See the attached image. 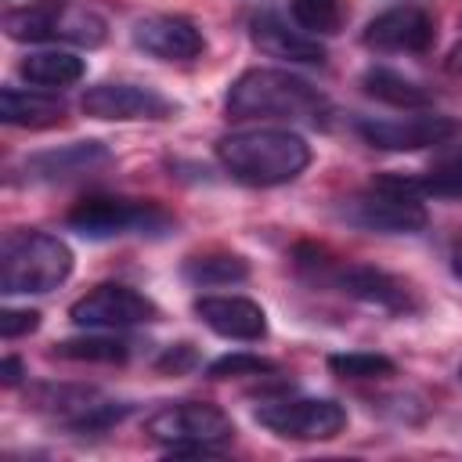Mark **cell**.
Listing matches in <instances>:
<instances>
[{"label":"cell","mask_w":462,"mask_h":462,"mask_svg":"<svg viewBox=\"0 0 462 462\" xmlns=\"http://www.w3.org/2000/svg\"><path fill=\"white\" fill-rule=\"evenodd\" d=\"M195 314L209 332L235 343H260L267 336V314L249 296H199Z\"/></svg>","instance_id":"17"},{"label":"cell","mask_w":462,"mask_h":462,"mask_svg":"<svg viewBox=\"0 0 462 462\" xmlns=\"http://www.w3.org/2000/svg\"><path fill=\"white\" fill-rule=\"evenodd\" d=\"M112 155L101 141H72L61 148H47L25 159V177L29 180H43V184H61V180H76L83 173H94L101 166H108Z\"/></svg>","instance_id":"18"},{"label":"cell","mask_w":462,"mask_h":462,"mask_svg":"<svg viewBox=\"0 0 462 462\" xmlns=\"http://www.w3.org/2000/svg\"><path fill=\"white\" fill-rule=\"evenodd\" d=\"M318 278L321 282H332L343 296L357 300V303H368L375 310H386V314H415L422 307V300L415 296V289L383 271V267H372V263H314Z\"/></svg>","instance_id":"10"},{"label":"cell","mask_w":462,"mask_h":462,"mask_svg":"<svg viewBox=\"0 0 462 462\" xmlns=\"http://www.w3.org/2000/svg\"><path fill=\"white\" fill-rule=\"evenodd\" d=\"M249 40L267 58L289 61V65H325V47L318 36H310L300 25H289L274 11H260L249 18Z\"/></svg>","instance_id":"16"},{"label":"cell","mask_w":462,"mask_h":462,"mask_svg":"<svg viewBox=\"0 0 462 462\" xmlns=\"http://www.w3.org/2000/svg\"><path fill=\"white\" fill-rule=\"evenodd\" d=\"M289 14L310 36H336L346 22V0H289Z\"/></svg>","instance_id":"25"},{"label":"cell","mask_w":462,"mask_h":462,"mask_svg":"<svg viewBox=\"0 0 462 462\" xmlns=\"http://www.w3.org/2000/svg\"><path fill=\"white\" fill-rule=\"evenodd\" d=\"M433 40H437V18L419 4H393L379 11L361 32V43L383 54H426Z\"/></svg>","instance_id":"14"},{"label":"cell","mask_w":462,"mask_h":462,"mask_svg":"<svg viewBox=\"0 0 462 462\" xmlns=\"http://www.w3.org/2000/svg\"><path fill=\"white\" fill-rule=\"evenodd\" d=\"M253 419L282 440H332L346 430V408L332 397H282L263 401Z\"/></svg>","instance_id":"9"},{"label":"cell","mask_w":462,"mask_h":462,"mask_svg":"<svg viewBox=\"0 0 462 462\" xmlns=\"http://www.w3.org/2000/svg\"><path fill=\"white\" fill-rule=\"evenodd\" d=\"M72 274V249L47 231H7L0 242V292L36 296L58 289Z\"/></svg>","instance_id":"3"},{"label":"cell","mask_w":462,"mask_h":462,"mask_svg":"<svg viewBox=\"0 0 462 462\" xmlns=\"http://www.w3.org/2000/svg\"><path fill=\"white\" fill-rule=\"evenodd\" d=\"M415 177H419V188H422L426 199H448V202L462 199V144L440 152V155H437L422 173H415Z\"/></svg>","instance_id":"24"},{"label":"cell","mask_w":462,"mask_h":462,"mask_svg":"<svg viewBox=\"0 0 462 462\" xmlns=\"http://www.w3.org/2000/svg\"><path fill=\"white\" fill-rule=\"evenodd\" d=\"M32 411H40L43 419L76 430V433H101L108 426H116L130 404L116 401L94 386H79V383H43L29 393Z\"/></svg>","instance_id":"8"},{"label":"cell","mask_w":462,"mask_h":462,"mask_svg":"<svg viewBox=\"0 0 462 462\" xmlns=\"http://www.w3.org/2000/svg\"><path fill=\"white\" fill-rule=\"evenodd\" d=\"M206 372H209V379H242V375H271V372H278V365L267 361V357H260V354L235 350V354L217 357Z\"/></svg>","instance_id":"27"},{"label":"cell","mask_w":462,"mask_h":462,"mask_svg":"<svg viewBox=\"0 0 462 462\" xmlns=\"http://www.w3.org/2000/svg\"><path fill=\"white\" fill-rule=\"evenodd\" d=\"M0 119L7 126H22V130H47V126L65 123V105L40 90L4 87L0 90Z\"/></svg>","instance_id":"19"},{"label":"cell","mask_w":462,"mask_h":462,"mask_svg":"<svg viewBox=\"0 0 462 462\" xmlns=\"http://www.w3.org/2000/svg\"><path fill=\"white\" fill-rule=\"evenodd\" d=\"M361 90H365L368 97L383 101V105L408 108V112H415V108H430V101H433L426 87H419L415 79H408L404 72L386 69V65H372V69H365V72H361Z\"/></svg>","instance_id":"21"},{"label":"cell","mask_w":462,"mask_h":462,"mask_svg":"<svg viewBox=\"0 0 462 462\" xmlns=\"http://www.w3.org/2000/svg\"><path fill=\"white\" fill-rule=\"evenodd\" d=\"M451 271H455V274L462 278V256H455V263H451Z\"/></svg>","instance_id":"32"},{"label":"cell","mask_w":462,"mask_h":462,"mask_svg":"<svg viewBox=\"0 0 462 462\" xmlns=\"http://www.w3.org/2000/svg\"><path fill=\"white\" fill-rule=\"evenodd\" d=\"M69 318L79 328H101V332H119V328H134V325H148L159 321V307L137 292L134 285L123 282H101L90 292H83L72 307Z\"/></svg>","instance_id":"12"},{"label":"cell","mask_w":462,"mask_h":462,"mask_svg":"<svg viewBox=\"0 0 462 462\" xmlns=\"http://www.w3.org/2000/svg\"><path fill=\"white\" fill-rule=\"evenodd\" d=\"M217 159L235 180L249 188H278L310 166V144L296 130L253 126L224 134L217 141Z\"/></svg>","instance_id":"2"},{"label":"cell","mask_w":462,"mask_h":462,"mask_svg":"<svg viewBox=\"0 0 462 462\" xmlns=\"http://www.w3.org/2000/svg\"><path fill=\"white\" fill-rule=\"evenodd\" d=\"M22 375H25V365H22L18 357H4V365H0V379H4V386L22 383Z\"/></svg>","instance_id":"29"},{"label":"cell","mask_w":462,"mask_h":462,"mask_svg":"<svg viewBox=\"0 0 462 462\" xmlns=\"http://www.w3.org/2000/svg\"><path fill=\"white\" fill-rule=\"evenodd\" d=\"M328 368H332V375H339V379H357V383H365V379H386V375L397 372L393 357L375 354V350L332 354V357H328Z\"/></svg>","instance_id":"26"},{"label":"cell","mask_w":462,"mask_h":462,"mask_svg":"<svg viewBox=\"0 0 462 462\" xmlns=\"http://www.w3.org/2000/svg\"><path fill=\"white\" fill-rule=\"evenodd\" d=\"M36 325H40V314L36 310H14V307H7L0 314V336L4 339H18V336L32 332Z\"/></svg>","instance_id":"28"},{"label":"cell","mask_w":462,"mask_h":462,"mask_svg":"<svg viewBox=\"0 0 462 462\" xmlns=\"http://www.w3.org/2000/svg\"><path fill=\"white\" fill-rule=\"evenodd\" d=\"M188 357H191V346H188V343H180V346H177V354L170 350V354L162 357V368H173V372H180Z\"/></svg>","instance_id":"30"},{"label":"cell","mask_w":462,"mask_h":462,"mask_svg":"<svg viewBox=\"0 0 462 462\" xmlns=\"http://www.w3.org/2000/svg\"><path fill=\"white\" fill-rule=\"evenodd\" d=\"M419 177L408 173H375L361 191H354L343 206V217L354 227L379 235H419L430 224L422 202Z\"/></svg>","instance_id":"4"},{"label":"cell","mask_w":462,"mask_h":462,"mask_svg":"<svg viewBox=\"0 0 462 462\" xmlns=\"http://www.w3.org/2000/svg\"><path fill=\"white\" fill-rule=\"evenodd\" d=\"M134 43L159 61H195L206 51L202 29L184 14H148L130 29Z\"/></svg>","instance_id":"15"},{"label":"cell","mask_w":462,"mask_h":462,"mask_svg":"<svg viewBox=\"0 0 462 462\" xmlns=\"http://www.w3.org/2000/svg\"><path fill=\"white\" fill-rule=\"evenodd\" d=\"M224 108L231 119H285V123H325L332 116V101L303 76L289 69H245L224 94Z\"/></svg>","instance_id":"1"},{"label":"cell","mask_w":462,"mask_h":462,"mask_svg":"<svg viewBox=\"0 0 462 462\" xmlns=\"http://www.w3.org/2000/svg\"><path fill=\"white\" fill-rule=\"evenodd\" d=\"M79 108L90 119H105V123H159L177 112V105L162 97L155 87L126 83V79H105L87 87Z\"/></svg>","instance_id":"13"},{"label":"cell","mask_w":462,"mask_h":462,"mask_svg":"<svg viewBox=\"0 0 462 462\" xmlns=\"http://www.w3.org/2000/svg\"><path fill=\"white\" fill-rule=\"evenodd\" d=\"M65 224L83 238H119V235H166L173 227V217L155 202L123 199V195H87L65 213Z\"/></svg>","instance_id":"7"},{"label":"cell","mask_w":462,"mask_h":462,"mask_svg":"<svg viewBox=\"0 0 462 462\" xmlns=\"http://www.w3.org/2000/svg\"><path fill=\"white\" fill-rule=\"evenodd\" d=\"M357 134L365 144L379 152H419L448 144L458 134V123L451 116H437L426 108H415L411 116H361Z\"/></svg>","instance_id":"11"},{"label":"cell","mask_w":462,"mask_h":462,"mask_svg":"<svg viewBox=\"0 0 462 462\" xmlns=\"http://www.w3.org/2000/svg\"><path fill=\"white\" fill-rule=\"evenodd\" d=\"M458 379H462V365H458Z\"/></svg>","instance_id":"33"},{"label":"cell","mask_w":462,"mask_h":462,"mask_svg":"<svg viewBox=\"0 0 462 462\" xmlns=\"http://www.w3.org/2000/svg\"><path fill=\"white\" fill-rule=\"evenodd\" d=\"M444 69H448L451 76H462V43H455V47L448 51V58H444Z\"/></svg>","instance_id":"31"},{"label":"cell","mask_w":462,"mask_h":462,"mask_svg":"<svg viewBox=\"0 0 462 462\" xmlns=\"http://www.w3.org/2000/svg\"><path fill=\"white\" fill-rule=\"evenodd\" d=\"M4 32L18 43H76V47H97L108 36V22L72 0H32L25 7H14L4 14Z\"/></svg>","instance_id":"6"},{"label":"cell","mask_w":462,"mask_h":462,"mask_svg":"<svg viewBox=\"0 0 462 462\" xmlns=\"http://www.w3.org/2000/svg\"><path fill=\"white\" fill-rule=\"evenodd\" d=\"M83 72H87V65L72 51H36L18 61V76L40 90H65V87L79 83Z\"/></svg>","instance_id":"20"},{"label":"cell","mask_w":462,"mask_h":462,"mask_svg":"<svg viewBox=\"0 0 462 462\" xmlns=\"http://www.w3.org/2000/svg\"><path fill=\"white\" fill-rule=\"evenodd\" d=\"M184 278L191 285L213 289V285H235L249 278V263L238 253H199L184 260Z\"/></svg>","instance_id":"22"},{"label":"cell","mask_w":462,"mask_h":462,"mask_svg":"<svg viewBox=\"0 0 462 462\" xmlns=\"http://www.w3.org/2000/svg\"><path fill=\"white\" fill-rule=\"evenodd\" d=\"M58 357L65 361H90V365H123L130 357V343L119 336H76V339H61L54 346Z\"/></svg>","instance_id":"23"},{"label":"cell","mask_w":462,"mask_h":462,"mask_svg":"<svg viewBox=\"0 0 462 462\" xmlns=\"http://www.w3.org/2000/svg\"><path fill=\"white\" fill-rule=\"evenodd\" d=\"M144 433L170 455H213L227 448L238 430L231 415L209 401H173L148 415Z\"/></svg>","instance_id":"5"}]
</instances>
